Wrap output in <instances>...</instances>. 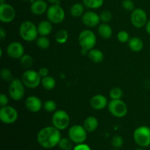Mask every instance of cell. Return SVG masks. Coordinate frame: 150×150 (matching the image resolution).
I'll list each match as a JSON object with an SVG mask.
<instances>
[{"label":"cell","mask_w":150,"mask_h":150,"mask_svg":"<svg viewBox=\"0 0 150 150\" xmlns=\"http://www.w3.org/2000/svg\"><path fill=\"white\" fill-rule=\"evenodd\" d=\"M112 150H117V149H112Z\"/></svg>","instance_id":"obj_45"},{"label":"cell","mask_w":150,"mask_h":150,"mask_svg":"<svg viewBox=\"0 0 150 150\" xmlns=\"http://www.w3.org/2000/svg\"><path fill=\"white\" fill-rule=\"evenodd\" d=\"M70 14L75 18L81 17L83 15L84 12V7L81 3H76L70 7Z\"/></svg>","instance_id":"obj_25"},{"label":"cell","mask_w":150,"mask_h":150,"mask_svg":"<svg viewBox=\"0 0 150 150\" xmlns=\"http://www.w3.org/2000/svg\"><path fill=\"white\" fill-rule=\"evenodd\" d=\"M38 29L41 36H48L53 30L52 23L49 21H42L38 24Z\"/></svg>","instance_id":"obj_20"},{"label":"cell","mask_w":150,"mask_h":150,"mask_svg":"<svg viewBox=\"0 0 150 150\" xmlns=\"http://www.w3.org/2000/svg\"><path fill=\"white\" fill-rule=\"evenodd\" d=\"M21 80L25 86L30 89H35L39 86L42 79L38 72L32 70H27L22 75Z\"/></svg>","instance_id":"obj_10"},{"label":"cell","mask_w":150,"mask_h":150,"mask_svg":"<svg viewBox=\"0 0 150 150\" xmlns=\"http://www.w3.org/2000/svg\"><path fill=\"white\" fill-rule=\"evenodd\" d=\"M48 1H49V2L51 3L52 4H58L59 0H48Z\"/></svg>","instance_id":"obj_43"},{"label":"cell","mask_w":150,"mask_h":150,"mask_svg":"<svg viewBox=\"0 0 150 150\" xmlns=\"http://www.w3.org/2000/svg\"><path fill=\"white\" fill-rule=\"evenodd\" d=\"M21 64L25 68H29L33 64V59L30 55L24 54L21 58L20 59Z\"/></svg>","instance_id":"obj_30"},{"label":"cell","mask_w":150,"mask_h":150,"mask_svg":"<svg viewBox=\"0 0 150 150\" xmlns=\"http://www.w3.org/2000/svg\"><path fill=\"white\" fill-rule=\"evenodd\" d=\"M0 37H1V40H3L4 39V38L6 37V32L4 30L3 28L0 29Z\"/></svg>","instance_id":"obj_41"},{"label":"cell","mask_w":150,"mask_h":150,"mask_svg":"<svg viewBox=\"0 0 150 150\" xmlns=\"http://www.w3.org/2000/svg\"><path fill=\"white\" fill-rule=\"evenodd\" d=\"M69 139L73 142L78 144H81L86 141L87 138V131L83 126L80 125H75L71 126L68 130Z\"/></svg>","instance_id":"obj_5"},{"label":"cell","mask_w":150,"mask_h":150,"mask_svg":"<svg viewBox=\"0 0 150 150\" xmlns=\"http://www.w3.org/2000/svg\"><path fill=\"white\" fill-rule=\"evenodd\" d=\"M70 122V116L64 110H57L52 117L53 125L59 130H64L69 126Z\"/></svg>","instance_id":"obj_7"},{"label":"cell","mask_w":150,"mask_h":150,"mask_svg":"<svg viewBox=\"0 0 150 150\" xmlns=\"http://www.w3.org/2000/svg\"><path fill=\"white\" fill-rule=\"evenodd\" d=\"M82 22L87 27H95L100 23V16L94 11H87L82 16Z\"/></svg>","instance_id":"obj_15"},{"label":"cell","mask_w":150,"mask_h":150,"mask_svg":"<svg viewBox=\"0 0 150 150\" xmlns=\"http://www.w3.org/2000/svg\"><path fill=\"white\" fill-rule=\"evenodd\" d=\"M19 33L23 40L26 42H32L38 39V26L30 21H25L21 24Z\"/></svg>","instance_id":"obj_2"},{"label":"cell","mask_w":150,"mask_h":150,"mask_svg":"<svg viewBox=\"0 0 150 150\" xmlns=\"http://www.w3.org/2000/svg\"><path fill=\"white\" fill-rule=\"evenodd\" d=\"M16 17V10L10 4L4 3L0 4V21L3 23H10Z\"/></svg>","instance_id":"obj_13"},{"label":"cell","mask_w":150,"mask_h":150,"mask_svg":"<svg viewBox=\"0 0 150 150\" xmlns=\"http://www.w3.org/2000/svg\"><path fill=\"white\" fill-rule=\"evenodd\" d=\"M128 43L129 48L134 52H139L142 51L144 48V42L141 38L134 37V38H130Z\"/></svg>","instance_id":"obj_21"},{"label":"cell","mask_w":150,"mask_h":150,"mask_svg":"<svg viewBox=\"0 0 150 150\" xmlns=\"http://www.w3.org/2000/svg\"><path fill=\"white\" fill-rule=\"evenodd\" d=\"M146 30L147 32V33L150 35V20L148 21L147 23L146 24Z\"/></svg>","instance_id":"obj_42"},{"label":"cell","mask_w":150,"mask_h":150,"mask_svg":"<svg viewBox=\"0 0 150 150\" xmlns=\"http://www.w3.org/2000/svg\"><path fill=\"white\" fill-rule=\"evenodd\" d=\"M43 108L47 112H55L56 110H57V103L54 100H47L44 103Z\"/></svg>","instance_id":"obj_31"},{"label":"cell","mask_w":150,"mask_h":150,"mask_svg":"<svg viewBox=\"0 0 150 150\" xmlns=\"http://www.w3.org/2000/svg\"><path fill=\"white\" fill-rule=\"evenodd\" d=\"M108 108L109 112L114 117L117 118H122L126 116L127 113V107L125 103L119 100H111L108 104Z\"/></svg>","instance_id":"obj_8"},{"label":"cell","mask_w":150,"mask_h":150,"mask_svg":"<svg viewBox=\"0 0 150 150\" xmlns=\"http://www.w3.org/2000/svg\"><path fill=\"white\" fill-rule=\"evenodd\" d=\"M42 87L46 90H52L56 86V80L52 76H47L45 77L42 78L41 80Z\"/></svg>","instance_id":"obj_24"},{"label":"cell","mask_w":150,"mask_h":150,"mask_svg":"<svg viewBox=\"0 0 150 150\" xmlns=\"http://www.w3.org/2000/svg\"><path fill=\"white\" fill-rule=\"evenodd\" d=\"M73 150H91V148L89 147V145L86 144H78L74 148Z\"/></svg>","instance_id":"obj_38"},{"label":"cell","mask_w":150,"mask_h":150,"mask_svg":"<svg viewBox=\"0 0 150 150\" xmlns=\"http://www.w3.org/2000/svg\"><path fill=\"white\" fill-rule=\"evenodd\" d=\"M135 142L141 147H147L150 145V128L147 126H140L133 133Z\"/></svg>","instance_id":"obj_4"},{"label":"cell","mask_w":150,"mask_h":150,"mask_svg":"<svg viewBox=\"0 0 150 150\" xmlns=\"http://www.w3.org/2000/svg\"><path fill=\"white\" fill-rule=\"evenodd\" d=\"M100 18L103 23H108L112 19V14L108 10H104L100 14Z\"/></svg>","instance_id":"obj_34"},{"label":"cell","mask_w":150,"mask_h":150,"mask_svg":"<svg viewBox=\"0 0 150 150\" xmlns=\"http://www.w3.org/2000/svg\"><path fill=\"white\" fill-rule=\"evenodd\" d=\"M98 125H99V122H98V119L94 116H89L87 118H86V120L83 122V127L89 133L95 131L98 127Z\"/></svg>","instance_id":"obj_19"},{"label":"cell","mask_w":150,"mask_h":150,"mask_svg":"<svg viewBox=\"0 0 150 150\" xmlns=\"http://www.w3.org/2000/svg\"><path fill=\"white\" fill-rule=\"evenodd\" d=\"M25 85L21 79H14L10 83L9 94L10 98L16 101L21 100L25 94Z\"/></svg>","instance_id":"obj_9"},{"label":"cell","mask_w":150,"mask_h":150,"mask_svg":"<svg viewBox=\"0 0 150 150\" xmlns=\"http://www.w3.org/2000/svg\"><path fill=\"white\" fill-rule=\"evenodd\" d=\"M98 33L104 39H109L113 34L112 28L107 23H103L98 26Z\"/></svg>","instance_id":"obj_22"},{"label":"cell","mask_w":150,"mask_h":150,"mask_svg":"<svg viewBox=\"0 0 150 150\" xmlns=\"http://www.w3.org/2000/svg\"><path fill=\"white\" fill-rule=\"evenodd\" d=\"M25 105L27 110L33 113L39 112L42 107V101L36 96L28 97L25 102Z\"/></svg>","instance_id":"obj_16"},{"label":"cell","mask_w":150,"mask_h":150,"mask_svg":"<svg viewBox=\"0 0 150 150\" xmlns=\"http://www.w3.org/2000/svg\"><path fill=\"white\" fill-rule=\"evenodd\" d=\"M61 139L60 130L54 126H49L41 129L37 136L38 144L45 149H52L55 147L59 144Z\"/></svg>","instance_id":"obj_1"},{"label":"cell","mask_w":150,"mask_h":150,"mask_svg":"<svg viewBox=\"0 0 150 150\" xmlns=\"http://www.w3.org/2000/svg\"><path fill=\"white\" fill-rule=\"evenodd\" d=\"M48 4L44 0H35L31 5V11L33 14L40 16L48 10Z\"/></svg>","instance_id":"obj_18"},{"label":"cell","mask_w":150,"mask_h":150,"mask_svg":"<svg viewBox=\"0 0 150 150\" xmlns=\"http://www.w3.org/2000/svg\"><path fill=\"white\" fill-rule=\"evenodd\" d=\"M122 6L127 11H133L135 10V4L132 0H123Z\"/></svg>","instance_id":"obj_37"},{"label":"cell","mask_w":150,"mask_h":150,"mask_svg":"<svg viewBox=\"0 0 150 150\" xmlns=\"http://www.w3.org/2000/svg\"><path fill=\"white\" fill-rule=\"evenodd\" d=\"M38 73H39V75L40 76L41 78H43L48 76L49 71H48V69L47 68V67H41V68H40V70H38Z\"/></svg>","instance_id":"obj_40"},{"label":"cell","mask_w":150,"mask_h":150,"mask_svg":"<svg viewBox=\"0 0 150 150\" xmlns=\"http://www.w3.org/2000/svg\"><path fill=\"white\" fill-rule=\"evenodd\" d=\"M7 103H8V98L7 95L4 94H1L0 95V105L1 107L7 105Z\"/></svg>","instance_id":"obj_39"},{"label":"cell","mask_w":150,"mask_h":150,"mask_svg":"<svg viewBox=\"0 0 150 150\" xmlns=\"http://www.w3.org/2000/svg\"><path fill=\"white\" fill-rule=\"evenodd\" d=\"M79 42L81 50L89 51L93 49L97 42L96 35L92 31L89 29H85L82 31L79 36Z\"/></svg>","instance_id":"obj_3"},{"label":"cell","mask_w":150,"mask_h":150,"mask_svg":"<svg viewBox=\"0 0 150 150\" xmlns=\"http://www.w3.org/2000/svg\"><path fill=\"white\" fill-rule=\"evenodd\" d=\"M83 4L89 9H98L103 4L104 0H83Z\"/></svg>","instance_id":"obj_27"},{"label":"cell","mask_w":150,"mask_h":150,"mask_svg":"<svg viewBox=\"0 0 150 150\" xmlns=\"http://www.w3.org/2000/svg\"><path fill=\"white\" fill-rule=\"evenodd\" d=\"M1 77L4 81L11 82L13 80V73L8 68H1Z\"/></svg>","instance_id":"obj_33"},{"label":"cell","mask_w":150,"mask_h":150,"mask_svg":"<svg viewBox=\"0 0 150 150\" xmlns=\"http://www.w3.org/2000/svg\"><path fill=\"white\" fill-rule=\"evenodd\" d=\"M56 41L59 44L65 43L68 39V32L64 29H60L57 32L55 36Z\"/></svg>","instance_id":"obj_26"},{"label":"cell","mask_w":150,"mask_h":150,"mask_svg":"<svg viewBox=\"0 0 150 150\" xmlns=\"http://www.w3.org/2000/svg\"><path fill=\"white\" fill-rule=\"evenodd\" d=\"M109 95L111 100H119L121 99L123 95V92L120 88L114 87L110 91Z\"/></svg>","instance_id":"obj_32"},{"label":"cell","mask_w":150,"mask_h":150,"mask_svg":"<svg viewBox=\"0 0 150 150\" xmlns=\"http://www.w3.org/2000/svg\"><path fill=\"white\" fill-rule=\"evenodd\" d=\"M147 15L144 10L142 8H136L131 14L132 24L136 28H142L147 23Z\"/></svg>","instance_id":"obj_12"},{"label":"cell","mask_w":150,"mask_h":150,"mask_svg":"<svg viewBox=\"0 0 150 150\" xmlns=\"http://www.w3.org/2000/svg\"><path fill=\"white\" fill-rule=\"evenodd\" d=\"M88 57L91 61L95 63H100L104 59L103 53L100 50L96 49V48L90 50L88 53Z\"/></svg>","instance_id":"obj_23"},{"label":"cell","mask_w":150,"mask_h":150,"mask_svg":"<svg viewBox=\"0 0 150 150\" xmlns=\"http://www.w3.org/2000/svg\"><path fill=\"white\" fill-rule=\"evenodd\" d=\"M46 13L48 21L55 24L62 23L65 18L64 10L59 4H54L50 6Z\"/></svg>","instance_id":"obj_6"},{"label":"cell","mask_w":150,"mask_h":150,"mask_svg":"<svg viewBox=\"0 0 150 150\" xmlns=\"http://www.w3.org/2000/svg\"><path fill=\"white\" fill-rule=\"evenodd\" d=\"M7 53L11 58L21 59L24 55V48L21 42H13L7 46Z\"/></svg>","instance_id":"obj_14"},{"label":"cell","mask_w":150,"mask_h":150,"mask_svg":"<svg viewBox=\"0 0 150 150\" xmlns=\"http://www.w3.org/2000/svg\"><path fill=\"white\" fill-rule=\"evenodd\" d=\"M37 45L38 48H41V49H47L49 48L50 46V42L49 39L47 38V36H41L37 39Z\"/></svg>","instance_id":"obj_29"},{"label":"cell","mask_w":150,"mask_h":150,"mask_svg":"<svg viewBox=\"0 0 150 150\" xmlns=\"http://www.w3.org/2000/svg\"><path fill=\"white\" fill-rule=\"evenodd\" d=\"M18 117L17 110L10 105H5L1 107L0 109V120L3 123L7 125L13 124Z\"/></svg>","instance_id":"obj_11"},{"label":"cell","mask_w":150,"mask_h":150,"mask_svg":"<svg viewBox=\"0 0 150 150\" xmlns=\"http://www.w3.org/2000/svg\"><path fill=\"white\" fill-rule=\"evenodd\" d=\"M108 104V100L103 95H95L90 100V105L92 108L98 111L104 109Z\"/></svg>","instance_id":"obj_17"},{"label":"cell","mask_w":150,"mask_h":150,"mask_svg":"<svg viewBox=\"0 0 150 150\" xmlns=\"http://www.w3.org/2000/svg\"><path fill=\"white\" fill-rule=\"evenodd\" d=\"M73 142L67 138H62L59 142V146L62 150H71Z\"/></svg>","instance_id":"obj_28"},{"label":"cell","mask_w":150,"mask_h":150,"mask_svg":"<svg viewBox=\"0 0 150 150\" xmlns=\"http://www.w3.org/2000/svg\"><path fill=\"white\" fill-rule=\"evenodd\" d=\"M117 39L120 42H127L130 40V35L129 33L126 31H120L118 34H117Z\"/></svg>","instance_id":"obj_36"},{"label":"cell","mask_w":150,"mask_h":150,"mask_svg":"<svg viewBox=\"0 0 150 150\" xmlns=\"http://www.w3.org/2000/svg\"><path fill=\"white\" fill-rule=\"evenodd\" d=\"M123 139L122 136H114L112 138L111 140V144L116 149H119V148L122 147L123 145Z\"/></svg>","instance_id":"obj_35"},{"label":"cell","mask_w":150,"mask_h":150,"mask_svg":"<svg viewBox=\"0 0 150 150\" xmlns=\"http://www.w3.org/2000/svg\"><path fill=\"white\" fill-rule=\"evenodd\" d=\"M135 150H145V149H135Z\"/></svg>","instance_id":"obj_44"}]
</instances>
